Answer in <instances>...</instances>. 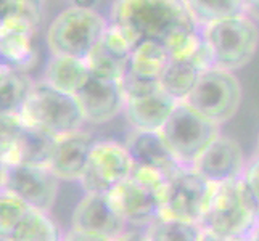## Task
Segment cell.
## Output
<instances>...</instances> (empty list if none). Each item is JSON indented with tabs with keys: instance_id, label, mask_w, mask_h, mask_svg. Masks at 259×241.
<instances>
[{
	"instance_id": "cell-17",
	"label": "cell",
	"mask_w": 259,
	"mask_h": 241,
	"mask_svg": "<svg viewBox=\"0 0 259 241\" xmlns=\"http://www.w3.org/2000/svg\"><path fill=\"white\" fill-rule=\"evenodd\" d=\"M132 52L134 45L127 35L121 31L119 26L110 23L102 40L87 58L89 69L95 77L121 82L129 68Z\"/></svg>"
},
{
	"instance_id": "cell-18",
	"label": "cell",
	"mask_w": 259,
	"mask_h": 241,
	"mask_svg": "<svg viewBox=\"0 0 259 241\" xmlns=\"http://www.w3.org/2000/svg\"><path fill=\"white\" fill-rule=\"evenodd\" d=\"M126 147L134 166L153 171L166 178L179 172L182 164L167 147L161 132H139L134 130L127 137Z\"/></svg>"
},
{
	"instance_id": "cell-37",
	"label": "cell",
	"mask_w": 259,
	"mask_h": 241,
	"mask_svg": "<svg viewBox=\"0 0 259 241\" xmlns=\"http://www.w3.org/2000/svg\"><path fill=\"white\" fill-rule=\"evenodd\" d=\"M2 241H10V239H5V238H2Z\"/></svg>"
},
{
	"instance_id": "cell-26",
	"label": "cell",
	"mask_w": 259,
	"mask_h": 241,
	"mask_svg": "<svg viewBox=\"0 0 259 241\" xmlns=\"http://www.w3.org/2000/svg\"><path fill=\"white\" fill-rule=\"evenodd\" d=\"M169 63L171 57L164 45L153 40H144L134 49L127 69L140 77L159 82V77Z\"/></svg>"
},
{
	"instance_id": "cell-27",
	"label": "cell",
	"mask_w": 259,
	"mask_h": 241,
	"mask_svg": "<svg viewBox=\"0 0 259 241\" xmlns=\"http://www.w3.org/2000/svg\"><path fill=\"white\" fill-rule=\"evenodd\" d=\"M150 241H200L203 230L198 224L161 219L145 230Z\"/></svg>"
},
{
	"instance_id": "cell-6",
	"label": "cell",
	"mask_w": 259,
	"mask_h": 241,
	"mask_svg": "<svg viewBox=\"0 0 259 241\" xmlns=\"http://www.w3.org/2000/svg\"><path fill=\"white\" fill-rule=\"evenodd\" d=\"M20 116L29 126L57 138L81 132L85 122L77 98L57 90L44 80L34 85Z\"/></svg>"
},
{
	"instance_id": "cell-23",
	"label": "cell",
	"mask_w": 259,
	"mask_h": 241,
	"mask_svg": "<svg viewBox=\"0 0 259 241\" xmlns=\"http://www.w3.org/2000/svg\"><path fill=\"white\" fill-rule=\"evenodd\" d=\"M2 238L10 241H63L60 227L47 212L29 209L26 216Z\"/></svg>"
},
{
	"instance_id": "cell-31",
	"label": "cell",
	"mask_w": 259,
	"mask_h": 241,
	"mask_svg": "<svg viewBox=\"0 0 259 241\" xmlns=\"http://www.w3.org/2000/svg\"><path fill=\"white\" fill-rule=\"evenodd\" d=\"M63 241H113V239L100 236V235L87 233V231H79V230L71 228L68 233L65 235Z\"/></svg>"
},
{
	"instance_id": "cell-34",
	"label": "cell",
	"mask_w": 259,
	"mask_h": 241,
	"mask_svg": "<svg viewBox=\"0 0 259 241\" xmlns=\"http://www.w3.org/2000/svg\"><path fill=\"white\" fill-rule=\"evenodd\" d=\"M246 16L251 20H259V0L257 2H246Z\"/></svg>"
},
{
	"instance_id": "cell-33",
	"label": "cell",
	"mask_w": 259,
	"mask_h": 241,
	"mask_svg": "<svg viewBox=\"0 0 259 241\" xmlns=\"http://www.w3.org/2000/svg\"><path fill=\"white\" fill-rule=\"evenodd\" d=\"M200 241H249V239L248 238H222V236H216L212 233H208V231H203Z\"/></svg>"
},
{
	"instance_id": "cell-11",
	"label": "cell",
	"mask_w": 259,
	"mask_h": 241,
	"mask_svg": "<svg viewBox=\"0 0 259 241\" xmlns=\"http://www.w3.org/2000/svg\"><path fill=\"white\" fill-rule=\"evenodd\" d=\"M214 186L193 167H184L167 178L163 219L200 224Z\"/></svg>"
},
{
	"instance_id": "cell-14",
	"label": "cell",
	"mask_w": 259,
	"mask_h": 241,
	"mask_svg": "<svg viewBox=\"0 0 259 241\" xmlns=\"http://www.w3.org/2000/svg\"><path fill=\"white\" fill-rule=\"evenodd\" d=\"M74 230L116 239L129 230V225L111 195L85 193L71 217Z\"/></svg>"
},
{
	"instance_id": "cell-24",
	"label": "cell",
	"mask_w": 259,
	"mask_h": 241,
	"mask_svg": "<svg viewBox=\"0 0 259 241\" xmlns=\"http://www.w3.org/2000/svg\"><path fill=\"white\" fill-rule=\"evenodd\" d=\"M34 85L28 73H21L5 65L0 66L2 114H21Z\"/></svg>"
},
{
	"instance_id": "cell-10",
	"label": "cell",
	"mask_w": 259,
	"mask_h": 241,
	"mask_svg": "<svg viewBox=\"0 0 259 241\" xmlns=\"http://www.w3.org/2000/svg\"><path fill=\"white\" fill-rule=\"evenodd\" d=\"M185 103L206 119L222 126L234 118L242 105V84L234 73L211 68L201 74Z\"/></svg>"
},
{
	"instance_id": "cell-8",
	"label": "cell",
	"mask_w": 259,
	"mask_h": 241,
	"mask_svg": "<svg viewBox=\"0 0 259 241\" xmlns=\"http://www.w3.org/2000/svg\"><path fill=\"white\" fill-rule=\"evenodd\" d=\"M214 66L234 73L253 60L259 45V28L248 16H237L204 28Z\"/></svg>"
},
{
	"instance_id": "cell-21",
	"label": "cell",
	"mask_w": 259,
	"mask_h": 241,
	"mask_svg": "<svg viewBox=\"0 0 259 241\" xmlns=\"http://www.w3.org/2000/svg\"><path fill=\"white\" fill-rule=\"evenodd\" d=\"M91 76L92 73L85 60L52 55L46 66V73H44V82L60 92L76 97Z\"/></svg>"
},
{
	"instance_id": "cell-30",
	"label": "cell",
	"mask_w": 259,
	"mask_h": 241,
	"mask_svg": "<svg viewBox=\"0 0 259 241\" xmlns=\"http://www.w3.org/2000/svg\"><path fill=\"white\" fill-rule=\"evenodd\" d=\"M242 180L246 185V188L249 195H251V198L259 212V153L248 161L246 171L242 177Z\"/></svg>"
},
{
	"instance_id": "cell-4",
	"label": "cell",
	"mask_w": 259,
	"mask_h": 241,
	"mask_svg": "<svg viewBox=\"0 0 259 241\" xmlns=\"http://www.w3.org/2000/svg\"><path fill=\"white\" fill-rule=\"evenodd\" d=\"M42 8L35 2L8 0L2 4L0 16V55L2 65L28 73L37 61L34 47L35 28L40 21Z\"/></svg>"
},
{
	"instance_id": "cell-22",
	"label": "cell",
	"mask_w": 259,
	"mask_h": 241,
	"mask_svg": "<svg viewBox=\"0 0 259 241\" xmlns=\"http://www.w3.org/2000/svg\"><path fill=\"white\" fill-rule=\"evenodd\" d=\"M203 73L204 71H201L193 61L171 60V63L159 77V87L172 100L184 103L189 100Z\"/></svg>"
},
{
	"instance_id": "cell-25",
	"label": "cell",
	"mask_w": 259,
	"mask_h": 241,
	"mask_svg": "<svg viewBox=\"0 0 259 241\" xmlns=\"http://www.w3.org/2000/svg\"><path fill=\"white\" fill-rule=\"evenodd\" d=\"M185 7L201 29L230 18L246 16V2L240 0H189Z\"/></svg>"
},
{
	"instance_id": "cell-36",
	"label": "cell",
	"mask_w": 259,
	"mask_h": 241,
	"mask_svg": "<svg viewBox=\"0 0 259 241\" xmlns=\"http://www.w3.org/2000/svg\"><path fill=\"white\" fill-rule=\"evenodd\" d=\"M257 153H259V133H257Z\"/></svg>"
},
{
	"instance_id": "cell-16",
	"label": "cell",
	"mask_w": 259,
	"mask_h": 241,
	"mask_svg": "<svg viewBox=\"0 0 259 241\" xmlns=\"http://www.w3.org/2000/svg\"><path fill=\"white\" fill-rule=\"evenodd\" d=\"M85 122L106 124L126 108V95L119 80L91 76L76 95Z\"/></svg>"
},
{
	"instance_id": "cell-35",
	"label": "cell",
	"mask_w": 259,
	"mask_h": 241,
	"mask_svg": "<svg viewBox=\"0 0 259 241\" xmlns=\"http://www.w3.org/2000/svg\"><path fill=\"white\" fill-rule=\"evenodd\" d=\"M248 239H249V241H259V225L256 227V230L253 231L251 236H249Z\"/></svg>"
},
{
	"instance_id": "cell-5",
	"label": "cell",
	"mask_w": 259,
	"mask_h": 241,
	"mask_svg": "<svg viewBox=\"0 0 259 241\" xmlns=\"http://www.w3.org/2000/svg\"><path fill=\"white\" fill-rule=\"evenodd\" d=\"M166 183V177L134 166L131 177L111 193L132 230H147L163 219Z\"/></svg>"
},
{
	"instance_id": "cell-3",
	"label": "cell",
	"mask_w": 259,
	"mask_h": 241,
	"mask_svg": "<svg viewBox=\"0 0 259 241\" xmlns=\"http://www.w3.org/2000/svg\"><path fill=\"white\" fill-rule=\"evenodd\" d=\"M108 24L110 23L94 8L74 4L60 12L50 23L46 35L47 45L52 55L87 61L89 55L108 29Z\"/></svg>"
},
{
	"instance_id": "cell-19",
	"label": "cell",
	"mask_w": 259,
	"mask_h": 241,
	"mask_svg": "<svg viewBox=\"0 0 259 241\" xmlns=\"http://www.w3.org/2000/svg\"><path fill=\"white\" fill-rule=\"evenodd\" d=\"M97 141L85 132H76L58 138L55 153L50 161V171L60 180H79L85 174Z\"/></svg>"
},
{
	"instance_id": "cell-7",
	"label": "cell",
	"mask_w": 259,
	"mask_h": 241,
	"mask_svg": "<svg viewBox=\"0 0 259 241\" xmlns=\"http://www.w3.org/2000/svg\"><path fill=\"white\" fill-rule=\"evenodd\" d=\"M161 135L182 167H193L204 150L221 135V126L184 102L176 106Z\"/></svg>"
},
{
	"instance_id": "cell-1",
	"label": "cell",
	"mask_w": 259,
	"mask_h": 241,
	"mask_svg": "<svg viewBox=\"0 0 259 241\" xmlns=\"http://www.w3.org/2000/svg\"><path fill=\"white\" fill-rule=\"evenodd\" d=\"M110 23L119 26L134 49L144 40L166 45L179 31L195 24L185 2L174 0H121L113 7Z\"/></svg>"
},
{
	"instance_id": "cell-28",
	"label": "cell",
	"mask_w": 259,
	"mask_h": 241,
	"mask_svg": "<svg viewBox=\"0 0 259 241\" xmlns=\"http://www.w3.org/2000/svg\"><path fill=\"white\" fill-rule=\"evenodd\" d=\"M0 208H2V216H0V235L2 236L7 235L31 209L20 198L7 191H2L0 195Z\"/></svg>"
},
{
	"instance_id": "cell-29",
	"label": "cell",
	"mask_w": 259,
	"mask_h": 241,
	"mask_svg": "<svg viewBox=\"0 0 259 241\" xmlns=\"http://www.w3.org/2000/svg\"><path fill=\"white\" fill-rule=\"evenodd\" d=\"M121 85H122L124 95H126V100H139V98L153 95L158 90H161L159 82H156V80L140 77L137 74H134L129 69L126 71V74H124Z\"/></svg>"
},
{
	"instance_id": "cell-15",
	"label": "cell",
	"mask_w": 259,
	"mask_h": 241,
	"mask_svg": "<svg viewBox=\"0 0 259 241\" xmlns=\"http://www.w3.org/2000/svg\"><path fill=\"white\" fill-rule=\"evenodd\" d=\"M246 166L248 161L238 141L221 133L204 150V153L195 163L193 169L209 183L221 185L240 180L246 171Z\"/></svg>"
},
{
	"instance_id": "cell-2",
	"label": "cell",
	"mask_w": 259,
	"mask_h": 241,
	"mask_svg": "<svg viewBox=\"0 0 259 241\" xmlns=\"http://www.w3.org/2000/svg\"><path fill=\"white\" fill-rule=\"evenodd\" d=\"M203 231L222 238H249L259 225V212L243 180L214 186L200 224Z\"/></svg>"
},
{
	"instance_id": "cell-13",
	"label": "cell",
	"mask_w": 259,
	"mask_h": 241,
	"mask_svg": "<svg viewBox=\"0 0 259 241\" xmlns=\"http://www.w3.org/2000/svg\"><path fill=\"white\" fill-rule=\"evenodd\" d=\"M132 171L134 163L126 147L116 141H97L81 186L85 193L111 195L127 180Z\"/></svg>"
},
{
	"instance_id": "cell-20",
	"label": "cell",
	"mask_w": 259,
	"mask_h": 241,
	"mask_svg": "<svg viewBox=\"0 0 259 241\" xmlns=\"http://www.w3.org/2000/svg\"><path fill=\"white\" fill-rule=\"evenodd\" d=\"M177 105L179 103L163 90H158L139 100H127L124 116L134 130L161 132Z\"/></svg>"
},
{
	"instance_id": "cell-12",
	"label": "cell",
	"mask_w": 259,
	"mask_h": 241,
	"mask_svg": "<svg viewBox=\"0 0 259 241\" xmlns=\"http://www.w3.org/2000/svg\"><path fill=\"white\" fill-rule=\"evenodd\" d=\"M60 178L50 167L2 163V191L12 193L31 209L50 212L57 201Z\"/></svg>"
},
{
	"instance_id": "cell-32",
	"label": "cell",
	"mask_w": 259,
	"mask_h": 241,
	"mask_svg": "<svg viewBox=\"0 0 259 241\" xmlns=\"http://www.w3.org/2000/svg\"><path fill=\"white\" fill-rule=\"evenodd\" d=\"M114 241H150L145 230H127L126 233L116 238Z\"/></svg>"
},
{
	"instance_id": "cell-9",
	"label": "cell",
	"mask_w": 259,
	"mask_h": 241,
	"mask_svg": "<svg viewBox=\"0 0 259 241\" xmlns=\"http://www.w3.org/2000/svg\"><path fill=\"white\" fill-rule=\"evenodd\" d=\"M58 138L29 126L20 114H2V163L49 167Z\"/></svg>"
}]
</instances>
